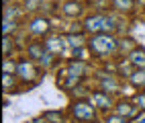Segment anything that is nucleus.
Returning <instances> with one entry per match:
<instances>
[{
	"mask_svg": "<svg viewBox=\"0 0 145 123\" xmlns=\"http://www.w3.org/2000/svg\"><path fill=\"white\" fill-rule=\"evenodd\" d=\"M88 49L94 53V55H108V53H114L119 49V41L114 39L110 33H98V35H92V39L88 41Z\"/></svg>",
	"mask_w": 145,
	"mask_h": 123,
	"instance_id": "obj_1",
	"label": "nucleus"
},
{
	"mask_svg": "<svg viewBox=\"0 0 145 123\" xmlns=\"http://www.w3.org/2000/svg\"><path fill=\"white\" fill-rule=\"evenodd\" d=\"M72 115L78 121H84V123L94 121L96 119V107L90 101H76L72 105Z\"/></svg>",
	"mask_w": 145,
	"mask_h": 123,
	"instance_id": "obj_2",
	"label": "nucleus"
},
{
	"mask_svg": "<svg viewBox=\"0 0 145 123\" xmlns=\"http://www.w3.org/2000/svg\"><path fill=\"white\" fill-rule=\"evenodd\" d=\"M16 74L18 78H21L23 82H35L37 78H39V72H37L35 64L33 62H18V68H16Z\"/></svg>",
	"mask_w": 145,
	"mask_h": 123,
	"instance_id": "obj_3",
	"label": "nucleus"
},
{
	"mask_svg": "<svg viewBox=\"0 0 145 123\" xmlns=\"http://www.w3.org/2000/svg\"><path fill=\"white\" fill-rule=\"evenodd\" d=\"M106 18H108V16H104V14H94V16H90L88 21L84 23V31H88V33H92V35L104 33V29H106Z\"/></svg>",
	"mask_w": 145,
	"mask_h": 123,
	"instance_id": "obj_4",
	"label": "nucleus"
},
{
	"mask_svg": "<svg viewBox=\"0 0 145 123\" xmlns=\"http://www.w3.org/2000/svg\"><path fill=\"white\" fill-rule=\"evenodd\" d=\"M90 103H92L96 109H110V107H112V99L108 97V92H104V90H96V92H92Z\"/></svg>",
	"mask_w": 145,
	"mask_h": 123,
	"instance_id": "obj_5",
	"label": "nucleus"
},
{
	"mask_svg": "<svg viewBox=\"0 0 145 123\" xmlns=\"http://www.w3.org/2000/svg\"><path fill=\"white\" fill-rule=\"evenodd\" d=\"M29 31L33 35H45L49 31V21L43 18V16H37V18H33V21L29 23Z\"/></svg>",
	"mask_w": 145,
	"mask_h": 123,
	"instance_id": "obj_6",
	"label": "nucleus"
},
{
	"mask_svg": "<svg viewBox=\"0 0 145 123\" xmlns=\"http://www.w3.org/2000/svg\"><path fill=\"white\" fill-rule=\"evenodd\" d=\"M137 107H135V103H129V101H121L117 105V115H121L123 119H131L137 115Z\"/></svg>",
	"mask_w": 145,
	"mask_h": 123,
	"instance_id": "obj_7",
	"label": "nucleus"
},
{
	"mask_svg": "<svg viewBox=\"0 0 145 123\" xmlns=\"http://www.w3.org/2000/svg\"><path fill=\"white\" fill-rule=\"evenodd\" d=\"M43 43H45V49L49 53H61L63 45H65V39L63 37H47Z\"/></svg>",
	"mask_w": 145,
	"mask_h": 123,
	"instance_id": "obj_8",
	"label": "nucleus"
},
{
	"mask_svg": "<svg viewBox=\"0 0 145 123\" xmlns=\"http://www.w3.org/2000/svg\"><path fill=\"white\" fill-rule=\"evenodd\" d=\"M129 62H131L137 70H145V49L135 47V49L129 53Z\"/></svg>",
	"mask_w": 145,
	"mask_h": 123,
	"instance_id": "obj_9",
	"label": "nucleus"
},
{
	"mask_svg": "<svg viewBox=\"0 0 145 123\" xmlns=\"http://www.w3.org/2000/svg\"><path fill=\"white\" fill-rule=\"evenodd\" d=\"M27 53H29V58H33V60H37L39 62L43 55L47 53V49H45V43L43 41H33L31 45L27 47Z\"/></svg>",
	"mask_w": 145,
	"mask_h": 123,
	"instance_id": "obj_10",
	"label": "nucleus"
},
{
	"mask_svg": "<svg viewBox=\"0 0 145 123\" xmlns=\"http://www.w3.org/2000/svg\"><path fill=\"white\" fill-rule=\"evenodd\" d=\"M84 72H86V62L72 60L70 64H67V74H70V76H82Z\"/></svg>",
	"mask_w": 145,
	"mask_h": 123,
	"instance_id": "obj_11",
	"label": "nucleus"
},
{
	"mask_svg": "<svg viewBox=\"0 0 145 123\" xmlns=\"http://www.w3.org/2000/svg\"><path fill=\"white\" fill-rule=\"evenodd\" d=\"M100 86H102L104 92H117V90H119V80L112 78V76L102 78V80H100Z\"/></svg>",
	"mask_w": 145,
	"mask_h": 123,
	"instance_id": "obj_12",
	"label": "nucleus"
},
{
	"mask_svg": "<svg viewBox=\"0 0 145 123\" xmlns=\"http://www.w3.org/2000/svg\"><path fill=\"white\" fill-rule=\"evenodd\" d=\"M82 12V4L80 2H65L63 4V14L65 16H78Z\"/></svg>",
	"mask_w": 145,
	"mask_h": 123,
	"instance_id": "obj_13",
	"label": "nucleus"
},
{
	"mask_svg": "<svg viewBox=\"0 0 145 123\" xmlns=\"http://www.w3.org/2000/svg\"><path fill=\"white\" fill-rule=\"evenodd\" d=\"M43 121H47V123H63V115L59 111H45L43 113Z\"/></svg>",
	"mask_w": 145,
	"mask_h": 123,
	"instance_id": "obj_14",
	"label": "nucleus"
},
{
	"mask_svg": "<svg viewBox=\"0 0 145 123\" xmlns=\"http://www.w3.org/2000/svg\"><path fill=\"white\" fill-rule=\"evenodd\" d=\"M65 41L70 43V47H74V49H80V47H84V37L82 35H67L65 37Z\"/></svg>",
	"mask_w": 145,
	"mask_h": 123,
	"instance_id": "obj_15",
	"label": "nucleus"
},
{
	"mask_svg": "<svg viewBox=\"0 0 145 123\" xmlns=\"http://www.w3.org/2000/svg\"><path fill=\"white\" fill-rule=\"evenodd\" d=\"M112 6L117 11H123V12H129L133 8V0H112Z\"/></svg>",
	"mask_w": 145,
	"mask_h": 123,
	"instance_id": "obj_16",
	"label": "nucleus"
},
{
	"mask_svg": "<svg viewBox=\"0 0 145 123\" xmlns=\"http://www.w3.org/2000/svg\"><path fill=\"white\" fill-rule=\"evenodd\" d=\"M129 80L135 84V86H145V70H135Z\"/></svg>",
	"mask_w": 145,
	"mask_h": 123,
	"instance_id": "obj_17",
	"label": "nucleus"
},
{
	"mask_svg": "<svg viewBox=\"0 0 145 123\" xmlns=\"http://www.w3.org/2000/svg\"><path fill=\"white\" fill-rule=\"evenodd\" d=\"M133 103H135V107H137V109H145V92L135 94V97H133Z\"/></svg>",
	"mask_w": 145,
	"mask_h": 123,
	"instance_id": "obj_18",
	"label": "nucleus"
},
{
	"mask_svg": "<svg viewBox=\"0 0 145 123\" xmlns=\"http://www.w3.org/2000/svg\"><path fill=\"white\" fill-rule=\"evenodd\" d=\"M74 58H76V60H82V62H86V60H88V49H86V47L74 49Z\"/></svg>",
	"mask_w": 145,
	"mask_h": 123,
	"instance_id": "obj_19",
	"label": "nucleus"
},
{
	"mask_svg": "<svg viewBox=\"0 0 145 123\" xmlns=\"http://www.w3.org/2000/svg\"><path fill=\"white\" fill-rule=\"evenodd\" d=\"M2 25H4V27H2L4 35H8V31H14V27H16L14 18H4V23H2Z\"/></svg>",
	"mask_w": 145,
	"mask_h": 123,
	"instance_id": "obj_20",
	"label": "nucleus"
},
{
	"mask_svg": "<svg viewBox=\"0 0 145 123\" xmlns=\"http://www.w3.org/2000/svg\"><path fill=\"white\" fill-rule=\"evenodd\" d=\"M16 68H18V64H14V62H10V60H4V74H12V72H16Z\"/></svg>",
	"mask_w": 145,
	"mask_h": 123,
	"instance_id": "obj_21",
	"label": "nucleus"
},
{
	"mask_svg": "<svg viewBox=\"0 0 145 123\" xmlns=\"http://www.w3.org/2000/svg\"><path fill=\"white\" fill-rule=\"evenodd\" d=\"M2 84H4V90L12 88V86H14V78H12V74H4V76H2Z\"/></svg>",
	"mask_w": 145,
	"mask_h": 123,
	"instance_id": "obj_22",
	"label": "nucleus"
},
{
	"mask_svg": "<svg viewBox=\"0 0 145 123\" xmlns=\"http://www.w3.org/2000/svg\"><path fill=\"white\" fill-rule=\"evenodd\" d=\"M4 43H2V47H4V55H8V51L12 49V37H8V35H4V39H2Z\"/></svg>",
	"mask_w": 145,
	"mask_h": 123,
	"instance_id": "obj_23",
	"label": "nucleus"
},
{
	"mask_svg": "<svg viewBox=\"0 0 145 123\" xmlns=\"http://www.w3.org/2000/svg\"><path fill=\"white\" fill-rule=\"evenodd\" d=\"M106 123H125V119L121 115H110L108 119H106Z\"/></svg>",
	"mask_w": 145,
	"mask_h": 123,
	"instance_id": "obj_24",
	"label": "nucleus"
}]
</instances>
